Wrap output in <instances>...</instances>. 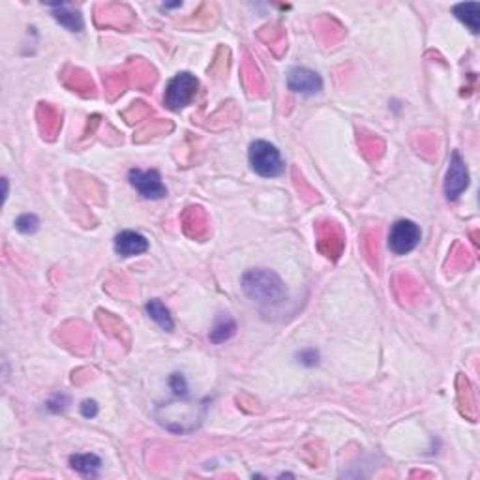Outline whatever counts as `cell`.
<instances>
[{
	"instance_id": "6da1fadb",
	"label": "cell",
	"mask_w": 480,
	"mask_h": 480,
	"mask_svg": "<svg viewBox=\"0 0 480 480\" xmlns=\"http://www.w3.org/2000/svg\"><path fill=\"white\" fill-rule=\"evenodd\" d=\"M242 291L259 306H280L287 298L286 284L278 274L267 268H251L244 272Z\"/></svg>"
},
{
	"instance_id": "7a4b0ae2",
	"label": "cell",
	"mask_w": 480,
	"mask_h": 480,
	"mask_svg": "<svg viewBox=\"0 0 480 480\" xmlns=\"http://www.w3.org/2000/svg\"><path fill=\"white\" fill-rule=\"evenodd\" d=\"M248 160L251 169L265 178H276V176L284 175L286 171V162L281 158L278 146L268 141H254L249 145Z\"/></svg>"
},
{
	"instance_id": "3957f363",
	"label": "cell",
	"mask_w": 480,
	"mask_h": 480,
	"mask_svg": "<svg viewBox=\"0 0 480 480\" xmlns=\"http://www.w3.org/2000/svg\"><path fill=\"white\" fill-rule=\"evenodd\" d=\"M197 88H199V81L194 73L180 72L167 83L164 94V104L171 111H183L188 107L197 96Z\"/></svg>"
},
{
	"instance_id": "277c9868",
	"label": "cell",
	"mask_w": 480,
	"mask_h": 480,
	"mask_svg": "<svg viewBox=\"0 0 480 480\" xmlns=\"http://www.w3.org/2000/svg\"><path fill=\"white\" fill-rule=\"evenodd\" d=\"M422 231L413 219H398L389 231V249L394 256H408L420 244Z\"/></svg>"
},
{
	"instance_id": "5b68a950",
	"label": "cell",
	"mask_w": 480,
	"mask_h": 480,
	"mask_svg": "<svg viewBox=\"0 0 480 480\" xmlns=\"http://www.w3.org/2000/svg\"><path fill=\"white\" fill-rule=\"evenodd\" d=\"M128 180L135 188V192L141 197H145V199L158 201L164 199L165 195H167V188L162 183V176H160V173L156 169H130Z\"/></svg>"
},
{
	"instance_id": "8992f818",
	"label": "cell",
	"mask_w": 480,
	"mask_h": 480,
	"mask_svg": "<svg viewBox=\"0 0 480 480\" xmlns=\"http://www.w3.org/2000/svg\"><path fill=\"white\" fill-rule=\"evenodd\" d=\"M469 188V171L462 154L454 150L450 156L447 178H444V195L449 201L460 199V195Z\"/></svg>"
},
{
	"instance_id": "52a82bcc",
	"label": "cell",
	"mask_w": 480,
	"mask_h": 480,
	"mask_svg": "<svg viewBox=\"0 0 480 480\" xmlns=\"http://www.w3.org/2000/svg\"><path fill=\"white\" fill-rule=\"evenodd\" d=\"M287 86L289 91L295 94H302V96H313L323 91L321 75L310 68H291L287 73Z\"/></svg>"
},
{
	"instance_id": "ba28073f",
	"label": "cell",
	"mask_w": 480,
	"mask_h": 480,
	"mask_svg": "<svg viewBox=\"0 0 480 480\" xmlns=\"http://www.w3.org/2000/svg\"><path fill=\"white\" fill-rule=\"evenodd\" d=\"M148 240L137 231H121L115 237V251L121 257H134L145 254Z\"/></svg>"
},
{
	"instance_id": "9c48e42d",
	"label": "cell",
	"mask_w": 480,
	"mask_h": 480,
	"mask_svg": "<svg viewBox=\"0 0 480 480\" xmlns=\"http://www.w3.org/2000/svg\"><path fill=\"white\" fill-rule=\"evenodd\" d=\"M237 332V323L229 313H219L214 321V327L210 328V341L212 343H224V341L231 340L233 336Z\"/></svg>"
},
{
	"instance_id": "30bf717a",
	"label": "cell",
	"mask_w": 480,
	"mask_h": 480,
	"mask_svg": "<svg viewBox=\"0 0 480 480\" xmlns=\"http://www.w3.org/2000/svg\"><path fill=\"white\" fill-rule=\"evenodd\" d=\"M70 467L73 471H77L79 474H85V477H96L102 469V458L96 456V454H72L70 456Z\"/></svg>"
},
{
	"instance_id": "8fae6325",
	"label": "cell",
	"mask_w": 480,
	"mask_h": 480,
	"mask_svg": "<svg viewBox=\"0 0 480 480\" xmlns=\"http://www.w3.org/2000/svg\"><path fill=\"white\" fill-rule=\"evenodd\" d=\"M146 313H148V317L153 319L156 325H158L162 330H167V332H171L173 328H175V321H173V317H171L169 310H167V306L160 300V298H153V300H148L145 306Z\"/></svg>"
},
{
	"instance_id": "7c38bea8",
	"label": "cell",
	"mask_w": 480,
	"mask_h": 480,
	"mask_svg": "<svg viewBox=\"0 0 480 480\" xmlns=\"http://www.w3.org/2000/svg\"><path fill=\"white\" fill-rule=\"evenodd\" d=\"M454 15L462 21L469 31L477 34L480 29V6L477 2H463V4H456L454 6Z\"/></svg>"
},
{
	"instance_id": "4fadbf2b",
	"label": "cell",
	"mask_w": 480,
	"mask_h": 480,
	"mask_svg": "<svg viewBox=\"0 0 480 480\" xmlns=\"http://www.w3.org/2000/svg\"><path fill=\"white\" fill-rule=\"evenodd\" d=\"M51 8L55 10L53 15L62 26H66L68 31L79 32L83 29V17H81L79 12H73L72 8L68 4H51Z\"/></svg>"
},
{
	"instance_id": "5bb4252c",
	"label": "cell",
	"mask_w": 480,
	"mask_h": 480,
	"mask_svg": "<svg viewBox=\"0 0 480 480\" xmlns=\"http://www.w3.org/2000/svg\"><path fill=\"white\" fill-rule=\"evenodd\" d=\"M40 227V219H38L36 214H23L15 219V229L23 235H32V233L38 231Z\"/></svg>"
},
{
	"instance_id": "9a60e30c",
	"label": "cell",
	"mask_w": 480,
	"mask_h": 480,
	"mask_svg": "<svg viewBox=\"0 0 480 480\" xmlns=\"http://www.w3.org/2000/svg\"><path fill=\"white\" fill-rule=\"evenodd\" d=\"M169 387L175 392V396H186L188 394V383L184 379L183 373H173L169 377Z\"/></svg>"
},
{
	"instance_id": "2e32d148",
	"label": "cell",
	"mask_w": 480,
	"mask_h": 480,
	"mask_svg": "<svg viewBox=\"0 0 480 480\" xmlns=\"http://www.w3.org/2000/svg\"><path fill=\"white\" fill-rule=\"evenodd\" d=\"M298 362L302 366H308V368H313L319 362V353L316 349H304V351L298 353Z\"/></svg>"
},
{
	"instance_id": "e0dca14e",
	"label": "cell",
	"mask_w": 480,
	"mask_h": 480,
	"mask_svg": "<svg viewBox=\"0 0 480 480\" xmlns=\"http://www.w3.org/2000/svg\"><path fill=\"white\" fill-rule=\"evenodd\" d=\"M68 408V396L56 394L53 400L47 401V409L51 413H62Z\"/></svg>"
},
{
	"instance_id": "ac0fdd59",
	"label": "cell",
	"mask_w": 480,
	"mask_h": 480,
	"mask_svg": "<svg viewBox=\"0 0 480 480\" xmlns=\"http://www.w3.org/2000/svg\"><path fill=\"white\" fill-rule=\"evenodd\" d=\"M98 411H100V408H98L96 401L83 400V403H81V415H83L85 419H94L98 415Z\"/></svg>"
}]
</instances>
